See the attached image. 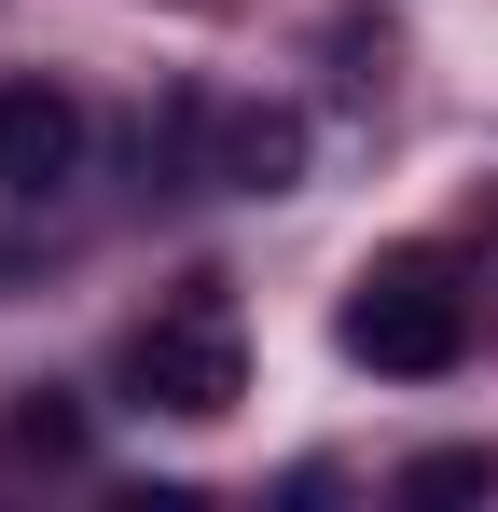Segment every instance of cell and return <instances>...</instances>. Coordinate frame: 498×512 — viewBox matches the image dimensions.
Masks as SVG:
<instances>
[{
	"mask_svg": "<svg viewBox=\"0 0 498 512\" xmlns=\"http://www.w3.org/2000/svg\"><path fill=\"white\" fill-rule=\"evenodd\" d=\"M485 485H498L485 443H443V457H415V471H402V499H485Z\"/></svg>",
	"mask_w": 498,
	"mask_h": 512,
	"instance_id": "obj_6",
	"label": "cell"
},
{
	"mask_svg": "<svg viewBox=\"0 0 498 512\" xmlns=\"http://www.w3.org/2000/svg\"><path fill=\"white\" fill-rule=\"evenodd\" d=\"M208 180H222V194H291V180H305V125H291V111H222V125H208Z\"/></svg>",
	"mask_w": 498,
	"mask_h": 512,
	"instance_id": "obj_4",
	"label": "cell"
},
{
	"mask_svg": "<svg viewBox=\"0 0 498 512\" xmlns=\"http://www.w3.org/2000/svg\"><path fill=\"white\" fill-rule=\"evenodd\" d=\"M83 180V97L56 70H14L0 84V194L14 208H42V194H70Z\"/></svg>",
	"mask_w": 498,
	"mask_h": 512,
	"instance_id": "obj_3",
	"label": "cell"
},
{
	"mask_svg": "<svg viewBox=\"0 0 498 512\" xmlns=\"http://www.w3.org/2000/svg\"><path fill=\"white\" fill-rule=\"evenodd\" d=\"M332 333H346L360 374L429 388V374H457V360H471V291H457L429 250H402V263H374V277L346 291V319H332Z\"/></svg>",
	"mask_w": 498,
	"mask_h": 512,
	"instance_id": "obj_1",
	"label": "cell"
},
{
	"mask_svg": "<svg viewBox=\"0 0 498 512\" xmlns=\"http://www.w3.org/2000/svg\"><path fill=\"white\" fill-rule=\"evenodd\" d=\"M70 457H83V402L70 388H28L0 416V471H70Z\"/></svg>",
	"mask_w": 498,
	"mask_h": 512,
	"instance_id": "obj_5",
	"label": "cell"
},
{
	"mask_svg": "<svg viewBox=\"0 0 498 512\" xmlns=\"http://www.w3.org/2000/svg\"><path fill=\"white\" fill-rule=\"evenodd\" d=\"M125 374H139V402H153V416H236V402H249V333H236V291H222V277H194V291L166 305L153 333L125 346Z\"/></svg>",
	"mask_w": 498,
	"mask_h": 512,
	"instance_id": "obj_2",
	"label": "cell"
}]
</instances>
